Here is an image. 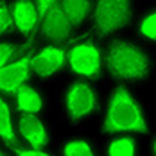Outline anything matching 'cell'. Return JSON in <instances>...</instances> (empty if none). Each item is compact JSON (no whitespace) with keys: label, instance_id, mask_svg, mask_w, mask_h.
I'll use <instances>...</instances> for the list:
<instances>
[{"label":"cell","instance_id":"7","mask_svg":"<svg viewBox=\"0 0 156 156\" xmlns=\"http://www.w3.org/2000/svg\"><path fill=\"white\" fill-rule=\"evenodd\" d=\"M32 48L34 43L23 45L15 56L0 68V94L11 95L22 86L31 83L32 74Z\"/></svg>","mask_w":156,"mask_h":156},{"label":"cell","instance_id":"5","mask_svg":"<svg viewBox=\"0 0 156 156\" xmlns=\"http://www.w3.org/2000/svg\"><path fill=\"white\" fill-rule=\"evenodd\" d=\"M133 16L135 0H94L88 32L99 40H108L124 31Z\"/></svg>","mask_w":156,"mask_h":156},{"label":"cell","instance_id":"22","mask_svg":"<svg viewBox=\"0 0 156 156\" xmlns=\"http://www.w3.org/2000/svg\"><path fill=\"white\" fill-rule=\"evenodd\" d=\"M5 153H7V149H5V147H4V145L0 144V156H4Z\"/></svg>","mask_w":156,"mask_h":156},{"label":"cell","instance_id":"19","mask_svg":"<svg viewBox=\"0 0 156 156\" xmlns=\"http://www.w3.org/2000/svg\"><path fill=\"white\" fill-rule=\"evenodd\" d=\"M11 153L18 154V156H47V154H50L48 149H40V147H32V145H25V144H18Z\"/></svg>","mask_w":156,"mask_h":156},{"label":"cell","instance_id":"16","mask_svg":"<svg viewBox=\"0 0 156 156\" xmlns=\"http://www.w3.org/2000/svg\"><path fill=\"white\" fill-rule=\"evenodd\" d=\"M136 36L147 45H156V5H151L136 18Z\"/></svg>","mask_w":156,"mask_h":156},{"label":"cell","instance_id":"1","mask_svg":"<svg viewBox=\"0 0 156 156\" xmlns=\"http://www.w3.org/2000/svg\"><path fill=\"white\" fill-rule=\"evenodd\" d=\"M104 72L117 84H144L153 77V58L138 43L113 38L104 48Z\"/></svg>","mask_w":156,"mask_h":156},{"label":"cell","instance_id":"14","mask_svg":"<svg viewBox=\"0 0 156 156\" xmlns=\"http://www.w3.org/2000/svg\"><path fill=\"white\" fill-rule=\"evenodd\" d=\"M106 140L102 144V153L109 156H135L140 151V144L136 135L129 133H117L104 136Z\"/></svg>","mask_w":156,"mask_h":156},{"label":"cell","instance_id":"9","mask_svg":"<svg viewBox=\"0 0 156 156\" xmlns=\"http://www.w3.org/2000/svg\"><path fill=\"white\" fill-rule=\"evenodd\" d=\"M16 131H18L20 144L40 147V149H50L52 135L43 115H18Z\"/></svg>","mask_w":156,"mask_h":156},{"label":"cell","instance_id":"4","mask_svg":"<svg viewBox=\"0 0 156 156\" xmlns=\"http://www.w3.org/2000/svg\"><path fill=\"white\" fill-rule=\"evenodd\" d=\"M66 72L72 77L95 81L104 72V47L94 34H74L66 43Z\"/></svg>","mask_w":156,"mask_h":156},{"label":"cell","instance_id":"6","mask_svg":"<svg viewBox=\"0 0 156 156\" xmlns=\"http://www.w3.org/2000/svg\"><path fill=\"white\" fill-rule=\"evenodd\" d=\"M66 70V45L41 41L32 48V74L41 83L58 79Z\"/></svg>","mask_w":156,"mask_h":156},{"label":"cell","instance_id":"17","mask_svg":"<svg viewBox=\"0 0 156 156\" xmlns=\"http://www.w3.org/2000/svg\"><path fill=\"white\" fill-rule=\"evenodd\" d=\"M13 34V16H11V2L0 0V40L9 38Z\"/></svg>","mask_w":156,"mask_h":156},{"label":"cell","instance_id":"2","mask_svg":"<svg viewBox=\"0 0 156 156\" xmlns=\"http://www.w3.org/2000/svg\"><path fill=\"white\" fill-rule=\"evenodd\" d=\"M149 129V115L138 95L133 94L131 86L127 84H115L104 106L101 135L109 136L117 133H129L140 136L147 135Z\"/></svg>","mask_w":156,"mask_h":156},{"label":"cell","instance_id":"8","mask_svg":"<svg viewBox=\"0 0 156 156\" xmlns=\"http://www.w3.org/2000/svg\"><path fill=\"white\" fill-rule=\"evenodd\" d=\"M13 16V34L20 38L22 43H36L40 34L41 13L34 0H13L11 2Z\"/></svg>","mask_w":156,"mask_h":156},{"label":"cell","instance_id":"18","mask_svg":"<svg viewBox=\"0 0 156 156\" xmlns=\"http://www.w3.org/2000/svg\"><path fill=\"white\" fill-rule=\"evenodd\" d=\"M23 45H27V43L13 41V40H9V38H2V40H0V68L9 61Z\"/></svg>","mask_w":156,"mask_h":156},{"label":"cell","instance_id":"11","mask_svg":"<svg viewBox=\"0 0 156 156\" xmlns=\"http://www.w3.org/2000/svg\"><path fill=\"white\" fill-rule=\"evenodd\" d=\"M16 119L18 117L11 97L0 94V144L7 151H13L20 144L18 131H16Z\"/></svg>","mask_w":156,"mask_h":156},{"label":"cell","instance_id":"12","mask_svg":"<svg viewBox=\"0 0 156 156\" xmlns=\"http://www.w3.org/2000/svg\"><path fill=\"white\" fill-rule=\"evenodd\" d=\"M13 106L16 109V115H43L45 111V99L40 88L27 83L18 92L11 95Z\"/></svg>","mask_w":156,"mask_h":156},{"label":"cell","instance_id":"10","mask_svg":"<svg viewBox=\"0 0 156 156\" xmlns=\"http://www.w3.org/2000/svg\"><path fill=\"white\" fill-rule=\"evenodd\" d=\"M76 32L65 20L61 9L52 5L45 13H41V22H40V34L38 41H54V43H66Z\"/></svg>","mask_w":156,"mask_h":156},{"label":"cell","instance_id":"21","mask_svg":"<svg viewBox=\"0 0 156 156\" xmlns=\"http://www.w3.org/2000/svg\"><path fill=\"white\" fill-rule=\"evenodd\" d=\"M149 151H151V154L156 156V133L151 136V144H149Z\"/></svg>","mask_w":156,"mask_h":156},{"label":"cell","instance_id":"20","mask_svg":"<svg viewBox=\"0 0 156 156\" xmlns=\"http://www.w3.org/2000/svg\"><path fill=\"white\" fill-rule=\"evenodd\" d=\"M36 2V5H38V9H40V13H45L47 9H50L52 5H56L59 0H34Z\"/></svg>","mask_w":156,"mask_h":156},{"label":"cell","instance_id":"15","mask_svg":"<svg viewBox=\"0 0 156 156\" xmlns=\"http://www.w3.org/2000/svg\"><path fill=\"white\" fill-rule=\"evenodd\" d=\"M99 151V145L88 136H68L58 145V153L66 156H94Z\"/></svg>","mask_w":156,"mask_h":156},{"label":"cell","instance_id":"3","mask_svg":"<svg viewBox=\"0 0 156 156\" xmlns=\"http://www.w3.org/2000/svg\"><path fill=\"white\" fill-rule=\"evenodd\" d=\"M101 94L90 79L72 77L61 88V113L70 126H81L94 120L101 113Z\"/></svg>","mask_w":156,"mask_h":156},{"label":"cell","instance_id":"13","mask_svg":"<svg viewBox=\"0 0 156 156\" xmlns=\"http://www.w3.org/2000/svg\"><path fill=\"white\" fill-rule=\"evenodd\" d=\"M94 0H59L58 7L61 9L65 20L72 27V31L77 32L86 22H90Z\"/></svg>","mask_w":156,"mask_h":156}]
</instances>
